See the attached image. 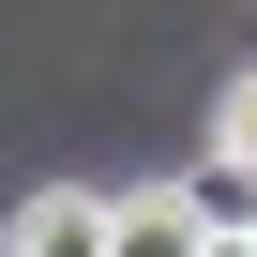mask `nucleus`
I'll use <instances>...</instances> for the list:
<instances>
[{"label": "nucleus", "instance_id": "nucleus-1", "mask_svg": "<svg viewBox=\"0 0 257 257\" xmlns=\"http://www.w3.org/2000/svg\"><path fill=\"white\" fill-rule=\"evenodd\" d=\"M212 227H227V212H212L197 182H137V197H106V242H121V257H197Z\"/></svg>", "mask_w": 257, "mask_h": 257}, {"label": "nucleus", "instance_id": "nucleus-2", "mask_svg": "<svg viewBox=\"0 0 257 257\" xmlns=\"http://www.w3.org/2000/svg\"><path fill=\"white\" fill-rule=\"evenodd\" d=\"M16 257H121V242H106V197H91V182L16 197Z\"/></svg>", "mask_w": 257, "mask_h": 257}, {"label": "nucleus", "instance_id": "nucleus-3", "mask_svg": "<svg viewBox=\"0 0 257 257\" xmlns=\"http://www.w3.org/2000/svg\"><path fill=\"white\" fill-rule=\"evenodd\" d=\"M212 167L257 197V76H227V91H212Z\"/></svg>", "mask_w": 257, "mask_h": 257}, {"label": "nucleus", "instance_id": "nucleus-4", "mask_svg": "<svg viewBox=\"0 0 257 257\" xmlns=\"http://www.w3.org/2000/svg\"><path fill=\"white\" fill-rule=\"evenodd\" d=\"M197 257H257V227H212V242H197Z\"/></svg>", "mask_w": 257, "mask_h": 257}, {"label": "nucleus", "instance_id": "nucleus-5", "mask_svg": "<svg viewBox=\"0 0 257 257\" xmlns=\"http://www.w3.org/2000/svg\"><path fill=\"white\" fill-rule=\"evenodd\" d=\"M242 227H257V197H242Z\"/></svg>", "mask_w": 257, "mask_h": 257}]
</instances>
